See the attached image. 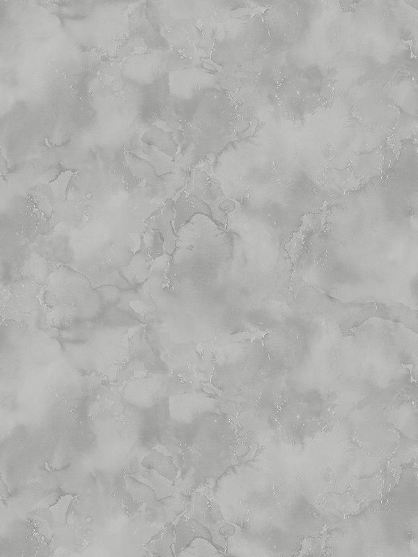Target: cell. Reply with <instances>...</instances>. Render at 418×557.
Here are the masks:
<instances>
[{
    "mask_svg": "<svg viewBox=\"0 0 418 557\" xmlns=\"http://www.w3.org/2000/svg\"><path fill=\"white\" fill-rule=\"evenodd\" d=\"M185 189L208 205L212 219L221 223L223 226L226 225V213L220 207L224 195L217 179L196 171L192 174Z\"/></svg>",
    "mask_w": 418,
    "mask_h": 557,
    "instance_id": "6da1fadb",
    "label": "cell"
},
{
    "mask_svg": "<svg viewBox=\"0 0 418 557\" xmlns=\"http://www.w3.org/2000/svg\"><path fill=\"white\" fill-rule=\"evenodd\" d=\"M97 290L101 296L104 308L116 310L141 322V316L130 306L131 301L140 298L139 285L130 288L104 285L97 288Z\"/></svg>",
    "mask_w": 418,
    "mask_h": 557,
    "instance_id": "7a4b0ae2",
    "label": "cell"
},
{
    "mask_svg": "<svg viewBox=\"0 0 418 557\" xmlns=\"http://www.w3.org/2000/svg\"><path fill=\"white\" fill-rule=\"evenodd\" d=\"M70 266L85 276L95 288L104 285H114L121 288H130L133 286L125 280L119 269L114 267L92 262L72 263Z\"/></svg>",
    "mask_w": 418,
    "mask_h": 557,
    "instance_id": "3957f363",
    "label": "cell"
},
{
    "mask_svg": "<svg viewBox=\"0 0 418 557\" xmlns=\"http://www.w3.org/2000/svg\"><path fill=\"white\" fill-rule=\"evenodd\" d=\"M215 512V503H210L201 495L195 496L192 518L208 529L215 544L224 549L226 547V540L219 532L221 522L214 520Z\"/></svg>",
    "mask_w": 418,
    "mask_h": 557,
    "instance_id": "277c9868",
    "label": "cell"
},
{
    "mask_svg": "<svg viewBox=\"0 0 418 557\" xmlns=\"http://www.w3.org/2000/svg\"><path fill=\"white\" fill-rule=\"evenodd\" d=\"M174 228L178 230L196 213L203 214L212 219L210 209L203 201L186 189L181 192L174 204Z\"/></svg>",
    "mask_w": 418,
    "mask_h": 557,
    "instance_id": "5b68a950",
    "label": "cell"
},
{
    "mask_svg": "<svg viewBox=\"0 0 418 557\" xmlns=\"http://www.w3.org/2000/svg\"><path fill=\"white\" fill-rule=\"evenodd\" d=\"M174 202L169 199L162 206L151 219L150 226L159 230L164 238V251L172 254L176 247V236L171 221L175 217Z\"/></svg>",
    "mask_w": 418,
    "mask_h": 557,
    "instance_id": "8992f818",
    "label": "cell"
},
{
    "mask_svg": "<svg viewBox=\"0 0 418 557\" xmlns=\"http://www.w3.org/2000/svg\"><path fill=\"white\" fill-rule=\"evenodd\" d=\"M196 537L211 540L208 529L194 518L183 517L176 530L175 552L179 553Z\"/></svg>",
    "mask_w": 418,
    "mask_h": 557,
    "instance_id": "52a82bcc",
    "label": "cell"
},
{
    "mask_svg": "<svg viewBox=\"0 0 418 557\" xmlns=\"http://www.w3.org/2000/svg\"><path fill=\"white\" fill-rule=\"evenodd\" d=\"M127 476L150 487L158 499L170 495L173 491V487L170 482L154 469H148L139 465Z\"/></svg>",
    "mask_w": 418,
    "mask_h": 557,
    "instance_id": "ba28073f",
    "label": "cell"
},
{
    "mask_svg": "<svg viewBox=\"0 0 418 557\" xmlns=\"http://www.w3.org/2000/svg\"><path fill=\"white\" fill-rule=\"evenodd\" d=\"M182 553L178 556H220L216 549L211 545L207 540L203 539H196L188 547H185Z\"/></svg>",
    "mask_w": 418,
    "mask_h": 557,
    "instance_id": "9c48e42d",
    "label": "cell"
},
{
    "mask_svg": "<svg viewBox=\"0 0 418 557\" xmlns=\"http://www.w3.org/2000/svg\"><path fill=\"white\" fill-rule=\"evenodd\" d=\"M127 486L130 494L134 501L149 503L154 500L155 492L144 483L139 482V483L137 484L134 478L133 480L128 478Z\"/></svg>",
    "mask_w": 418,
    "mask_h": 557,
    "instance_id": "30bf717a",
    "label": "cell"
},
{
    "mask_svg": "<svg viewBox=\"0 0 418 557\" xmlns=\"http://www.w3.org/2000/svg\"><path fill=\"white\" fill-rule=\"evenodd\" d=\"M72 499L73 496L68 494L61 496L54 505L49 507L54 521L61 524L66 522V513Z\"/></svg>",
    "mask_w": 418,
    "mask_h": 557,
    "instance_id": "8fae6325",
    "label": "cell"
},
{
    "mask_svg": "<svg viewBox=\"0 0 418 557\" xmlns=\"http://www.w3.org/2000/svg\"><path fill=\"white\" fill-rule=\"evenodd\" d=\"M72 175L73 173L70 171L63 172L55 180L49 183L55 198L61 200L65 198L66 189Z\"/></svg>",
    "mask_w": 418,
    "mask_h": 557,
    "instance_id": "7c38bea8",
    "label": "cell"
},
{
    "mask_svg": "<svg viewBox=\"0 0 418 557\" xmlns=\"http://www.w3.org/2000/svg\"><path fill=\"white\" fill-rule=\"evenodd\" d=\"M173 528L174 526L172 524H168L160 536L159 550L162 553V556H173L171 549V546L174 541Z\"/></svg>",
    "mask_w": 418,
    "mask_h": 557,
    "instance_id": "4fadbf2b",
    "label": "cell"
},
{
    "mask_svg": "<svg viewBox=\"0 0 418 557\" xmlns=\"http://www.w3.org/2000/svg\"><path fill=\"white\" fill-rule=\"evenodd\" d=\"M54 173L52 171H49L45 173L42 176H41L39 179H38L33 185L36 184H47L50 181L51 179L54 178Z\"/></svg>",
    "mask_w": 418,
    "mask_h": 557,
    "instance_id": "5bb4252c",
    "label": "cell"
},
{
    "mask_svg": "<svg viewBox=\"0 0 418 557\" xmlns=\"http://www.w3.org/2000/svg\"><path fill=\"white\" fill-rule=\"evenodd\" d=\"M53 501H54V496H53V495H52V494H49L47 496H46V497H45V498H44L42 500H41V501H40V502H39V503H38V504L36 505V507H35V508H39V507H40V508H46V507L49 506V505L50 503H52V502Z\"/></svg>",
    "mask_w": 418,
    "mask_h": 557,
    "instance_id": "9a60e30c",
    "label": "cell"
}]
</instances>
